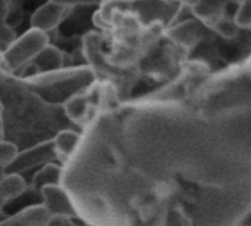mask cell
Segmentation results:
<instances>
[{"instance_id": "obj_8", "label": "cell", "mask_w": 251, "mask_h": 226, "mask_svg": "<svg viewBox=\"0 0 251 226\" xmlns=\"http://www.w3.org/2000/svg\"><path fill=\"white\" fill-rule=\"evenodd\" d=\"M65 114L78 126H87L95 119L96 105H93L87 95H73L64 105Z\"/></svg>"}, {"instance_id": "obj_18", "label": "cell", "mask_w": 251, "mask_h": 226, "mask_svg": "<svg viewBox=\"0 0 251 226\" xmlns=\"http://www.w3.org/2000/svg\"><path fill=\"white\" fill-rule=\"evenodd\" d=\"M53 3H58L65 8H74L80 5H95V3H102L103 0H50Z\"/></svg>"}, {"instance_id": "obj_12", "label": "cell", "mask_w": 251, "mask_h": 226, "mask_svg": "<svg viewBox=\"0 0 251 226\" xmlns=\"http://www.w3.org/2000/svg\"><path fill=\"white\" fill-rule=\"evenodd\" d=\"M229 3V0H198V3L191 8V11L195 18L208 25L211 21L226 14Z\"/></svg>"}, {"instance_id": "obj_23", "label": "cell", "mask_w": 251, "mask_h": 226, "mask_svg": "<svg viewBox=\"0 0 251 226\" xmlns=\"http://www.w3.org/2000/svg\"><path fill=\"white\" fill-rule=\"evenodd\" d=\"M229 2H230V3H238L239 0H229Z\"/></svg>"}, {"instance_id": "obj_1", "label": "cell", "mask_w": 251, "mask_h": 226, "mask_svg": "<svg viewBox=\"0 0 251 226\" xmlns=\"http://www.w3.org/2000/svg\"><path fill=\"white\" fill-rule=\"evenodd\" d=\"M46 45H49L48 33L37 28H30L2 52L5 67L11 71H17L21 67L28 65Z\"/></svg>"}, {"instance_id": "obj_9", "label": "cell", "mask_w": 251, "mask_h": 226, "mask_svg": "<svg viewBox=\"0 0 251 226\" xmlns=\"http://www.w3.org/2000/svg\"><path fill=\"white\" fill-rule=\"evenodd\" d=\"M39 74L59 71L64 67V53L52 45H46L30 62Z\"/></svg>"}, {"instance_id": "obj_19", "label": "cell", "mask_w": 251, "mask_h": 226, "mask_svg": "<svg viewBox=\"0 0 251 226\" xmlns=\"http://www.w3.org/2000/svg\"><path fill=\"white\" fill-rule=\"evenodd\" d=\"M67 222H68V217H52L46 226H68L70 223Z\"/></svg>"}, {"instance_id": "obj_2", "label": "cell", "mask_w": 251, "mask_h": 226, "mask_svg": "<svg viewBox=\"0 0 251 226\" xmlns=\"http://www.w3.org/2000/svg\"><path fill=\"white\" fill-rule=\"evenodd\" d=\"M211 31L207 25L195 17L183 20L180 23L172 24L166 27L164 34L167 39L179 49L185 52H191L195 46H198Z\"/></svg>"}, {"instance_id": "obj_13", "label": "cell", "mask_w": 251, "mask_h": 226, "mask_svg": "<svg viewBox=\"0 0 251 226\" xmlns=\"http://www.w3.org/2000/svg\"><path fill=\"white\" fill-rule=\"evenodd\" d=\"M61 177H62V164H56L53 161H49L46 164H43L33 176V182H31V188L39 192L45 185H50V183H61Z\"/></svg>"}, {"instance_id": "obj_6", "label": "cell", "mask_w": 251, "mask_h": 226, "mask_svg": "<svg viewBox=\"0 0 251 226\" xmlns=\"http://www.w3.org/2000/svg\"><path fill=\"white\" fill-rule=\"evenodd\" d=\"M71 8H65L61 6L58 3L53 2H46L45 5H42L40 8H37L34 11V14L31 15V28H37L40 31L49 33L52 30H55L68 15Z\"/></svg>"}, {"instance_id": "obj_5", "label": "cell", "mask_w": 251, "mask_h": 226, "mask_svg": "<svg viewBox=\"0 0 251 226\" xmlns=\"http://www.w3.org/2000/svg\"><path fill=\"white\" fill-rule=\"evenodd\" d=\"M53 158H56L55 150H53V141H45L33 148L18 152L15 158L11 161V164L6 167V172L23 173L24 170H28L31 167L43 166L52 161Z\"/></svg>"}, {"instance_id": "obj_14", "label": "cell", "mask_w": 251, "mask_h": 226, "mask_svg": "<svg viewBox=\"0 0 251 226\" xmlns=\"http://www.w3.org/2000/svg\"><path fill=\"white\" fill-rule=\"evenodd\" d=\"M207 28L216 36V37H220L223 40H227V42H233L239 37L241 34V28L236 25L235 20L230 18L229 15H222L219 18H216L214 21H211Z\"/></svg>"}, {"instance_id": "obj_24", "label": "cell", "mask_w": 251, "mask_h": 226, "mask_svg": "<svg viewBox=\"0 0 251 226\" xmlns=\"http://www.w3.org/2000/svg\"><path fill=\"white\" fill-rule=\"evenodd\" d=\"M0 210H2V202H0Z\"/></svg>"}, {"instance_id": "obj_20", "label": "cell", "mask_w": 251, "mask_h": 226, "mask_svg": "<svg viewBox=\"0 0 251 226\" xmlns=\"http://www.w3.org/2000/svg\"><path fill=\"white\" fill-rule=\"evenodd\" d=\"M175 2H176L177 5H182V6L194 8V6L198 3V0H175Z\"/></svg>"}, {"instance_id": "obj_21", "label": "cell", "mask_w": 251, "mask_h": 226, "mask_svg": "<svg viewBox=\"0 0 251 226\" xmlns=\"http://www.w3.org/2000/svg\"><path fill=\"white\" fill-rule=\"evenodd\" d=\"M3 138V119L0 116V139Z\"/></svg>"}, {"instance_id": "obj_11", "label": "cell", "mask_w": 251, "mask_h": 226, "mask_svg": "<svg viewBox=\"0 0 251 226\" xmlns=\"http://www.w3.org/2000/svg\"><path fill=\"white\" fill-rule=\"evenodd\" d=\"M27 182L21 173L6 172L0 177V202H9L27 191Z\"/></svg>"}, {"instance_id": "obj_15", "label": "cell", "mask_w": 251, "mask_h": 226, "mask_svg": "<svg viewBox=\"0 0 251 226\" xmlns=\"http://www.w3.org/2000/svg\"><path fill=\"white\" fill-rule=\"evenodd\" d=\"M11 0H0V48L2 52L17 39L14 27L8 24Z\"/></svg>"}, {"instance_id": "obj_22", "label": "cell", "mask_w": 251, "mask_h": 226, "mask_svg": "<svg viewBox=\"0 0 251 226\" xmlns=\"http://www.w3.org/2000/svg\"><path fill=\"white\" fill-rule=\"evenodd\" d=\"M2 112H3V105H2V102H0V116H2Z\"/></svg>"}, {"instance_id": "obj_4", "label": "cell", "mask_w": 251, "mask_h": 226, "mask_svg": "<svg viewBox=\"0 0 251 226\" xmlns=\"http://www.w3.org/2000/svg\"><path fill=\"white\" fill-rule=\"evenodd\" d=\"M42 197V204L52 214V217H77L75 208L71 202V198L62 183L45 185L39 191Z\"/></svg>"}, {"instance_id": "obj_7", "label": "cell", "mask_w": 251, "mask_h": 226, "mask_svg": "<svg viewBox=\"0 0 251 226\" xmlns=\"http://www.w3.org/2000/svg\"><path fill=\"white\" fill-rule=\"evenodd\" d=\"M52 214L43 204H34L20 210L17 214L0 222V226H46Z\"/></svg>"}, {"instance_id": "obj_25", "label": "cell", "mask_w": 251, "mask_h": 226, "mask_svg": "<svg viewBox=\"0 0 251 226\" xmlns=\"http://www.w3.org/2000/svg\"><path fill=\"white\" fill-rule=\"evenodd\" d=\"M0 52H2V48H0Z\"/></svg>"}, {"instance_id": "obj_16", "label": "cell", "mask_w": 251, "mask_h": 226, "mask_svg": "<svg viewBox=\"0 0 251 226\" xmlns=\"http://www.w3.org/2000/svg\"><path fill=\"white\" fill-rule=\"evenodd\" d=\"M235 23L241 30H251V0H239L236 3Z\"/></svg>"}, {"instance_id": "obj_3", "label": "cell", "mask_w": 251, "mask_h": 226, "mask_svg": "<svg viewBox=\"0 0 251 226\" xmlns=\"http://www.w3.org/2000/svg\"><path fill=\"white\" fill-rule=\"evenodd\" d=\"M179 6L175 0H129V12L135 14L144 25L161 23L167 27Z\"/></svg>"}, {"instance_id": "obj_10", "label": "cell", "mask_w": 251, "mask_h": 226, "mask_svg": "<svg viewBox=\"0 0 251 226\" xmlns=\"http://www.w3.org/2000/svg\"><path fill=\"white\" fill-rule=\"evenodd\" d=\"M53 150H55V155L56 160L61 161V164L64 166L77 151L80 142H81V135L74 132V130H61L53 139Z\"/></svg>"}, {"instance_id": "obj_17", "label": "cell", "mask_w": 251, "mask_h": 226, "mask_svg": "<svg viewBox=\"0 0 251 226\" xmlns=\"http://www.w3.org/2000/svg\"><path fill=\"white\" fill-rule=\"evenodd\" d=\"M17 154H18V148L14 144L0 139V167L6 169Z\"/></svg>"}]
</instances>
